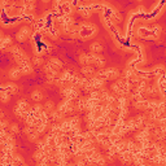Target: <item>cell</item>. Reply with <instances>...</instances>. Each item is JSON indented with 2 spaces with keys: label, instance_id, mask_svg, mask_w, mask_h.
<instances>
[{
  "label": "cell",
  "instance_id": "8",
  "mask_svg": "<svg viewBox=\"0 0 166 166\" xmlns=\"http://www.w3.org/2000/svg\"><path fill=\"white\" fill-rule=\"evenodd\" d=\"M80 73H82L84 77H90V78H92L93 75H95V70H93V68L91 66V65H86V66H83L82 70H80Z\"/></svg>",
  "mask_w": 166,
  "mask_h": 166
},
{
  "label": "cell",
  "instance_id": "6",
  "mask_svg": "<svg viewBox=\"0 0 166 166\" xmlns=\"http://www.w3.org/2000/svg\"><path fill=\"white\" fill-rule=\"evenodd\" d=\"M93 63V65H96L97 68H103L105 65V61L104 58L100 56V55H96V53H91V64Z\"/></svg>",
  "mask_w": 166,
  "mask_h": 166
},
{
  "label": "cell",
  "instance_id": "12",
  "mask_svg": "<svg viewBox=\"0 0 166 166\" xmlns=\"http://www.w3.org/2000/svg\"><path fill=\"white\" fill-rule=\"evenodd\" d=\"M90 50L92 51V53H99V52H101L103 51V45L100 44V43H97V42H93L92 44L90 45Z\"/></svg>",
  "mask_w": 166,
  "mask_h": 166
},
{
  "label": "cell",
  "instance_id": "11",
  "mask_svg": "<svg viewBox=\"0 0 166 166\" xmlns=\"http://www.w3.org/2000/svg\"><path fill=\"white\" fill-rule=\"evenodd\" d=\"M4 90H5L6 92L9 93V95H11V93H12V95H14V93H17V91H18V87L16 86L14 83H9L8 86H5V87H4Z\"/></svg>",
  "mask_w": 166,
  "mask_h": 166
},
{
  "label": "cell",
  "instance_id": "4",
  "mask_svg": "<svg viewBox=\"0 0 166 166\" xmlns=\"http://www.w3.org/2000/svg\"><path fill=\"white\" fill-rule=\"evenodd\" d=\"M75 109V106H74V104L70 101V100H66V101L61 103L60 106H58V112L63 113V114H65V113H71L73 110Z\"/></svg>",
  "mask_w": 166,
  "mask_h": 166
},
{
  "label": "cell",
  "instance_id": "7",
  "mask_svg": "<svg viewBox=\"0 0 166 166\" xmlns=\"http://www.w3.org/2000/svg\"><path fill=\"white\" fill-rule=\"evenodd\" d=\"M88 80H90V84H91V87H92V90L93 88H101L104 86V79H101V78H99V77H92Z\"/></svg>",
  "mask_w": 166,
  "mask_h": 166
},
{
  "label": "cell",
  "instance_id": "3",
  "mask_svg": "<svg viewBox=\"0 0 166 166\" xmlns=\"http://www.w3.org/2000/svg\"><path fill=\"white\" fill-rule=\"evenodd\" d=\"M61 93L66 97L68 100H73L78 97V88L77 87H73V86H68V87H64L63 90H61Z\"/></svg>",
  "mask_w": 166,
  "mask_h": 166
},
{
  "label": "cell",
  "instance_id": "22",
  "mask_svg": "<svg viewBox=\"0 0 166 166\" xmlns=\"http://www.w3.org/2000/svg\"><path fill=\"white\" fill-rule=\"evenodd\" d=\"M32 63H34V65H37V66H42L44 61H43V58H42V57L35 56V57H34V60H32Z\"/></svg>",
  "mask_w": 166,
  "mask_h": 166
},
{
  "label": "cell",
  "instance_id": "19",
  "mask_svg": "<svg viewBox=\"0 0 166 166\" xmlns=\"http://www.w3.org/2000/svg\"><path fill=\"white\" fill-rule=\"evenodd\" d=\"M44 112L45 113H50V114L52 112H55V104L52 101H47V103H45V105H44Z\"/></svg>",
  "mask_w": 166,
  "mask_h": 166
},
{
  "label": "cell",
  "instance_id": "9",
  "mask_svg": "<svg viewBox=\"0 0 166 166\" xmlns=\"http://www.w3.org/2000/svg\"><path fill=\"white\" fill-rule=\"evenodd\" d=\"M19 77H21V70H19V68H12V69L9 70V78H11V79H18Z\"/></svg>",
  "mask_w": 166,
  "mask_h": 166
},
{
  "label": "cell",
  "instance_id": "16",
  "mask_svg": "<svg viewBox=\"0 0 166 166\" xmlns=\"http://www.w3.org/2000/svg\"><path fill=\"white\" fill-rule=\"evenodd\" d=\"M34 158L37 161H44L45 160V152L44 151H38L35 152V155H34Z\"/></svg>",
  "mask_w": 166,
  "mask_h": 166
},
{
  "label": "cell",
  "instance_id": "18",
  "mask_svg": "<svg viewBox=\"0 0 166 166\" xmlns=\"http://www.w3.org/2000/svg\"><path fill=\"white\" fill-rule=\"evenodd\" d=\"M51 118L53 119V121H61V119L64 118V114L63 113H60L58 110H55V112L51 113Z\"/></svg>",
  "mask_w": 166,
  "mask_h": 166
},
{
  "label": "cell",
  "instance_id": "17",
  "mask_svg": "<svg viewBox=\"0 0 166 166\" xmlns=\"http://www.w3.org/2000/svg\"><path fill=\"white\" fill-rule=\"evenodd\" d=\"M77 108L79 110H83V109L87 108V99L86 97H80L79 101H78V104H77Z\"/></svg>",
  "mask_w": 166,
  "mask_h": 166
},
{
  "label": "cell",
  "instance_id": "1",
  "mask_svg": "<svg viewBox=\"0 0 166 166\" xmlns=\"http://www.w3.org/2000/svg\"><path fill=\"white\" fill-rule=\"evenodd\" d=\"M63 68V63L58 58H51L50 63L44 66V70L47 74H55L57 73V70H60Z\"/></svg>",
  "mask_w": 166,
  "mask_h": 166
},
{
  "label": "cell",
  "instance_id": "13",
  "mask_svg": "<svg viewBox=\"0 0 166 166\" xmlns=\"http://www.w3.org/2000/svg\"><path fill=\"white\" fill-rule=\"evenodd\" d=\"M79 63L82 65H90L91 64V53L90 55H80L79 56Z\"/></svg>",
  "mask_w": 166,
  "mask_h": 166
},
{
  "label": "cell",
  "instance_id": "10",
  "mask_svg": "<svg viewBox=\"0 0 166 166\" xmlns=\"http://www.w3.org/2000/svg\"><path fill=\"white\" fill-rule=\"evenodd\" d=\"M31 99L34 100V101H42L43 100V92L39 90H35L31 92Z\"/></svg>",
  "mask_w": 166,
  "mask_h": 166
},
{
  "label": "cell",
  "instance_id": "21",
  "mask_svg": "<svg viewBox=\"0 0 166 166\" xmlns=\"http://www.w3.org/2000/svg\"><path fill=\"white\" fill-rule=\"evenodd\" d=\"M112 90L114 91V93H117V95H125V92H123V91H122V88H121V87H119L117 83H113Z\"/></svg>",
  "mask_w": 166,
  "mask_h": 166
},
{
  "label": "cell",
  "instance_id": "2",
  "mask_svg": "<svg viewBox=\"0 0 166 166\" xmlns=\"http://www.w3.org/2000/svg\"><path fill=\"white\" fill-rule=\"evenodd\" d=\"M119 75V71L118 69H116V68H109V69H105L104 71L99 74V78H101V79H114Z\"/></svg>",
  "mask_w": 166,
  "mask_h": 166
},
{
  "label": "cell",
  "instance_id": "5",
  "mask_svg": "<svg viewBox=\"0 0 166 166\" xmlns=\"http://www.w3.org/2000/svg\"><path fill=\"white\" fill-rule=\"evenodd\" d=\"M31 34V30L27 27V26H24V27L19 29V31L17 32V40L18 42H25L26 39L30 37Z\"/></svg>",
  "mask_w": 166,
  "mask_h": 166
},
{
  "label": "cell",
  "instance_id": "15",
  "mask_svg": "<svg viewBox=\"0 0 166 166\" xmlns=\"http://www.w3.org/2000/svg\"><path fill=\"white\" fill-rule=\"evenodd\" d=\"M0 100H1L3 103H8L9 100H11V95H9L5 90H0Z\"/></svg>",
  "mask_w": 166,
  "mask_h": 166
},
{
  "label": "cell",
  "instance_id": "14",
  "mask_svg": "<svg viewBox=\"0 0 166 166\" xmlns=\"http://www.w3.org/2000/svg\"><path fill=\"white\" fill-rule=\"evenodd\" d=\"M19 70H21V74H30V73H32V68H31L30 63L25 64V65H21V66H19Z\"/></svg>",
  "mask_w": 166,
  "mask_h": 166
},
{
  "label": "cell",
  "instance_id": "20",
  "mask_svg": "<svg viewBox=\"0 0 166 166\" xmlns=\"http://www.w3.org/2000/svg\"><path fill=\"white\" fill-rule=\"evenodd\" d=\"M132 160V156L129 153V152H123V153L121 155V161L122 162H126V164H130Z\"/></svg>",
  "mask_w": 166,
  "mask_h": 166
},
{
  "label": "cell",
  "instance_id": "23",
  "mask_svg": "<svg viewBox=\"0 0 166 166\" xmlns=\"http://www.w3.org/2000/svg\"><path fill=\"white\" fill-rule=\"evenodd\" d=\"M9 130H11V132H13V134H17V132L19 131L18 126L16 125V123H13V125H11V126H9Z\"/></svg>",
  "mask_w": 166,
  "mask_h": 166
}]
</instances>
